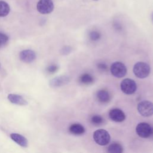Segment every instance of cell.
<instances>
[{"mask_svg":"<svg viewBox=\"0 0 153 153\" xmlns=\"http://www.w3.org/2000/svg\"><path fill=\"white\" fill-rule=\"evenodd\" d=\"M109 117L111 120L115 122H122L126 118L123 111L118 108L111 109L109 112Z\"/></svg>","mask_w":153,"mask_h":153,"instance_id":"obj_8","label":"cell"},{"mask_svg":"<svg viewBox=\"0 0 153 153\" xmlns=\"http://www.w3.org/2000/svg\"><path fill=\"white\" fill-rule=\"evenodd\" d=\"M38 12L41 14H49L54 9V4L51 0H39L36 5Z\"/></svg>","mask_w":153,"mask_h":153,"instance_id":"obj_7","label":"cell"},{"mask_svg":"<svg viewBox=\"0 0 153 153\" xmlns=\"http://www.w3.org/2000/svg\"><path fill=\"white\" fill-rule=\"evenodd\" d=\"M93 139L96 143L104 146L108 145L110 142V135L109 133L104 129H98L93 133Z\"/></svg>","mask_w":153,"mask_h":153,"instance_id":"obj_1","label":"cell"},{"mask_svg":"<svg viewBox=\"0 0 153 153\" xmlns=\"http://www.w3.org/2000/svg\"><path fill=\"white\" fill-rule=\"evenodd\" d=\"M10 137L13 140L22 147L26 148L28 145V142L26 138L20 134L11 133L10 134Z\"/></svg>","mask_w":153,"mask_h":153,"instance_id":"obj_11","label":"cell"},{"mask_svg":"<svg viewBox=\"0 0 153 153\" xmlns=\"http://www.w3.org/2000/svg\"><path fill=\"white\" fill-rule=\"evenodd\" d=\"M90 38L93 41H97L100 38V34L97 31H92L90 33Z\"/></svg>","mask_w":153,"mask_h":153,"instance_id":"obj_20","label":"cell"},{"mask_svg":"<svg viewBox=\"0 0 153 153\" xmlns=\"http://www.w3.org/2000/svg\"><path fill=\"white\" fill-rule=\"evenodd\" d=\"M58 69V67L56 65H51L47 68V71L50 73H54Z\"/></svg>","mask_w":153,"mask_h":153,"instance_id":"obj_21","label":"cell"},{"mask_svg":"<svg viewBox=\"0 0 153 153\" xmlns=\"http://www.w3.org/2000/svg\"><path fill=\"white\" fill-rule=\"evenodd\" d=\"M97 68L102 71H106L107 69V65L104 63H99L97 64Z\"/></svg>","mask_w":153,"mask_h":153,"instance_id":"obj_22","label":"cell"},{"mask_svg":"<svg viewBox=\"0 0 153 153\" xmlns=\"http://www.w3.org/2000/svg\"><path fill=\"white\" fill-rule=\"evenodd\" d=\"M10 11L9 5L5 1H0V17H5L8 14Z\"/></svg>","mask_w":153,"mask_h":153,"instance_id":"obj_17","label":"cell"},{"mask_svg":"<svg viewBox=\"0 0 153 153\" xmlns=\"http://www.w3.org/2000/svg\"><path fill=\"white\" fill-rule=\"evenodd\" d=\"M8 100L12 103L18 105H26L27 102L20 95L16 94H9L8 95Z\"/></svg>","mask_w":153,"mask_h":153,"instance_id":"obj_10","label":"cell"},{"mask_svg":"<svg viewBox=\"0 0 153 153\" xmlns=\"http://www.w3.org/2000/svg\"><path fill=\"white\" fill-rule=\"evenodd\" d=\"M68 81L69 78L66 76H58L51 79L50 82V85L52 87H59L66 84Z\"/></svg>","mask_w":153,"mask_h":153,"instance_id":"obj_12","label":"cell"},{"mask_svg":"<svg viewBox=\"0 0 153 153\" xmlns=\"http://www.w3.org/2000/svg\"><path fill=\"white\" fill-rule=\"evenodd\" d=\"M91 122L94 125H100L103 123V118L100 115H94L91 118Z\"/></svg>","mask_w":153,"mask_h":153,"instance_id":"obj_18","label":"cell"},{"mask_svg":"<svg viewBox=\"0 0 153 153\" xmlns=\"http://www.w3.org/2000/svg\"><path fill=\"white\" fill-rule=\"evenodd\" d=\"M121 90L127 94H133L137 89V85L134 80L130 78H126L122 81L120 84Z\"/></svg>","mask_w":153,"mask_h":153,"instance_id":"obj_5","label":"cell"},{"mask_svg":"<svg viewBox=\"0 0 153 153\" xmlns=\"http://www.w3.org/2000/svg\"><path fill=\"white\" fill-rule=\"evenodd\" d=\"M0 66H1V65H0Z\"/></svg>","mask_w":153,"mask_h":153,"instance_id":"obj_24","label":"cell"},{"mask_svg":"<svg viewBox=\"0 0 153 153\" xmlns=\"http://www.w3.org/2000/svg\"><path fill=\"white\" fill-rule=\"evenodd\" d=\"M70 133L75 135H81L84 133L85 128L84 127L79 124H73L69 128Z\"/></svg>","mask_w":153,"mask_h":153,"instance_id":"obj_13","label":"cell"},{"mask_svg":"<svg viewBox=\"0 0 153 153\" xmlns=\"http://www.w3.org/2000/svg\"><path fill=\"white\" fill-rule=\"evenodd\" d=\"M98 100L102 103H107L110 100V95L109 93L104 90H99L96 94Z\"/></svg>","mask_w":153,"mask_h":153,"instance_id":"obj_14","label":"cell"},{"mask_svg":"<svg viewBox=\"0 0 153 153\" xmlns=\"http://www.w3.org/2000/svg\"><path fill=\"white\" fill-rule=\"evenodd\" d=\"M137 111L143 117L153 115V103L148 100H143L137 105Z\"/></svg>","mask_w":153,"mask_h":153,"instance_id":"obj_4","label":"cell"},{"mask_svg":"<svg viewBox=\"0 0 153 153\" xmlns=\"http://www.w3.org/2000/svg\"><path fill=\"white\" fill-rule=\"evenodd\" d=\"M79 81L85 85H89L94 82V78L88 74H84L79 76Z\"/></svg>","mask_w":153,"mask_h":153,"instance_id":"obj_16","label":"cell"},{"mask_svg":"<svg viewBox=\"0 0 153 153\" xmlns=\"http://www.w3.org/2000/svg\"><path fill=\"white\" fill-rule=\"evenodd\" d=\"M8 41V36L5 33L0 32V48H2L3 46H4L7 43Z\"/></svg>","mask_w":153,"mask_h":153,"instance_id":"obj_19","label":"cell"},{"mask_svg":"<svg viewBox=\"0 0 153 153\" xmlns=\"http://www.w3.org/2000/svg\"><path fill=\"white\" fill-rule=\"evenodd\" d=\"M110 70L111 74L117 78H122L127 73L126 66L120 62H115L112 63Z\"/></svg>","mask_w":153,"mask_h":153,"instance_id":"obj_6","label":"cell"},{"mask_svg":"<svg viewBox=\"0 0 153 153\" xmlns=\"http://www.w3.org/2000/svg\"><path fill=\"white\" fill-rule=\"evenodd\" d=\"M152 20H153V14H152Z\"/></svg>","mask_w":153,"mask_h":153,"instance_id":"obj_23","label":"cell"},{"mask_svg":"<svg viewBox=\"0 0 153 153\" xmlns=\"http://www.w3.org/2000/svg\"><path fill=\"white\" fill-rule=\"evenodd\" d=\"M108 152L111 153H121L123 152V146L117 142H113L108 147Z\"/></svg>","mask_w":153,"mask_h":153,"instance_id":"obj_15","label":"cell"},{"mask_svg":"<svg viewBox=\"0 0 153 153\" xmlns=\"http://www.w3.org/2000/svg\"><path fill=\"white\" fill-rule=\"evenodd\" d=\"M35 53L31 50H25L22 51L19 54L20 60L26 63L33 62L36 59Z\"/></svg>","mask_w":153,"mask_h":153,"instance_id":"obj_9","label":"cell"},{"mask_svg":"<svg viewBox=\"0 0 153 153\" xmlns=\"http://www.w3.org/2000/svg\"><path fill=\"white\" fill-rule=\"evenodd\" d=\"M137 135L143 138H147L153 136V128L146 123H140L136 127Z\"/></svg>","mask_w":153,"mask_h":153,"instance_id":"obj_3","label":"cell"},{"mask_svg":"<svg viewBox=\"0 0 153 153\" xmlns=\"http://www.w3.org/2000/svg\"><path fill=\"white\" fill-rule=\"evenodd\" d=\"M133 72L137 78H145L147 77L150 73V67L148 64L139 62L134 65Z\"/></svg>","mask_w":153,"mask_h":153,"instance_id":"obj_2","label":"cell"}]
</instances>
